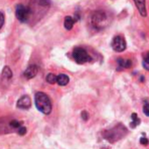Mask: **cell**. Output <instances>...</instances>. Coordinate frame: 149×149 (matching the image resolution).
<instances>
[{
    "mask_svg": "<svg viewBox=\"0 0 149 149\" xmlns=\"http://www.w3.org/2000/svg\"><path fill=\"white\" fill-rule=\"evenodd\" d=\"M143 112H144L146 116L149 117V104H148V103H146V104L144 105V107H143Z\"/></svg>",
    "mask_w": 149,
    "mask_h": 149,
    "instance_id": "cell-17",
    "label": "cell"
},
{
    "mask_svg": "<svg viewBox=\"0 0 149 149\" xmlns=\"http://www.w3.org/2000/svg\"><path fill=\"white\" fill-rule=\"evenodd\" d=\"M139 142H140L141 145H144V146H146V145H148V143H149L148 139H147L146 138H144V137H143V138H140Z\"/></svg>",
    "mask_w": 149,
    "mask_h": 149,
    "instance_id": "cell-20",
    "label": "cell"
},
{
    "mask_svg": "<svg viewBox=\"0 0 149 149\" xmlns=\"http://www.w3.org/2000/svg\"><path fill=\"white\" fill-rule=\"evenodd\" d=\"M69 82V78L67 74H61L57 77V84L61 86H65L68 84Z\"/></svg>",
    "mask_w": 149,
    "mask_h": 149,
    "instance_id": "cell-10",
    "label": "cell"
},
{
    "mask_svg": "<svg viewBox=\"0 0 149 149\" xmlns=\"http://www.w3.org/2000/svg\"><path fill=\"white\" fill-rule=\"evenodd\" d=\"M111 47L116 52H118V53L123 52L126 48V42L122 36L118 35L113 38L111 41Z\"/></svg>",
    "mask_w": 149,
    "mask_h": 149,
    "instance_id": "cell-6",
    "label": "cell"
},
{
    "mask_svg": "<svg viewBox=\"0 0 149 149\" xmlns=\"http://www.w3.org/2000/svg\"><path fill=\"white\" fill-rule=\"evenodd\" d=\"M37 73H38V67L36 65H31L24 72V77L26 79H32L36 76Z\"/></svg>",
    "mask_w": 149,
    "mask_h": 149,
    "instance_id": "cell-9",
    "label": "cell"
},
{
    "mask_svg": "<svg viewBox=\"0 0 149 149\" xmlns=\"http://www.w3.org/2000/svg\"><path fill=\"white\" fill-rule=\"evenodd\" d=\"M73 57L77 63L84 64L85 62H88L91 61V57L89 55V54L82 47H76L73 51Z\"/></svg>",
    "mask_w": 149,
    "mask_h": 149,
    "instance_id": "cell-4",
    "label": "cell"
},
{
    "mask_svg": "<svg viewBox=\"0 0 149 149\" xmlns=\"http://www.w3.org/2000/svg\"><path fill=\"white\" fill-rule=\"evenodd\" d=\"M74 22H76V19H74V18L70 17V16H68L65 18L64 19V26L67 30H71Z\"/></svg>",
    "mask_w": 149,
    "mask_h": 149,
    "instance_id": "cell-11",
    "label": "cell"
},
{
    "mask_svg": "<svg viewBox=\"0 0 149 149\" xmlns=\"http://www.w3.org/2000/svg\"><path fill=\"white\" fill-rule=\"evenodd\" d=\"M35 105L37 109L44 113V114H49L52 111V104L49 99V97L43 92H38L35 95L34 97Z\"/></svg>",
    "mask_w": 149,
    "mask_h": 149,
    "instance_id": "cell-2",
    "label": "cell"
},
{
    "mask_svg": "<svg viewBox=\"0 0 149 149\" xmlns=\"http://www.w3.org/2000/svg\"><path fill=\"white\" fill-rule=\"evenodd\" d=\"M22 125V122H19L17 120H13L11 122V126H13V128H19Z\"/></svg>",
    "mask_w": 149,
    "mask_h": 149,
    "instance_id": "cell-16",
    "label": "cell"
},
{
    "mask_svg": "<svg viewBox=\"0 0 149 149\" xmlns=\"http://www.w3.org/2000/svg\"><path fill=\"white\" fill-rule=\"evenodd\" d=\"M132 122L131 123V125H132V128H134L136 125H139L140 120L139 119V118H138V116H137L136 113H132Z\"/></svg>",
    "mask_w": 149,
    "mask_h": 149,
    "instance_id": "cell-15",
    "label": "cell"
},
{
    "mask_svg": "<svg viewBox=\"0 0 149 149\" xmlns=\"http://www.w3.org/2000/svg\"><path fill=\"white\" fill-rule=\"evenodd\" d=\"M126 128L121 125H118L115 126L113 129L110 130L109 132L104 133L105 139H108L111 142H113L115 140H118L121 139L123 136H125V133H126Z\"/></svg>",
    "mask_w": 149,
    "mask_h": 149,
    "instance_id": "cell-3",
    "label": "cell"
},
{
    "mask_svg": "<svg viewBox=\"0 0 149 149\" xmlns=\"http://www.w3.org/2000/svg\"><path fill=\"white\" fill-rule=\"evenodd\" d=\"M3 77L7 79V80L11 79L13 77V72L8 66L5 67V68L3 69Z\"/></svg>",
    "mask_w": 149,
    "mask_h": 149,
    "instance_id": "cell-13",
    "label": "cell"
},
{
    "mask_svg": "<svg viewBox=\"0 0 149 149\" xmlns=\"http://www.w3.org/2000/svg\"><path fill=\"white\" fill-rule=\"evenodd\" d=\"M81 116H82V118L84 119V120H87V119L89 118V114H88L86 111H83V112L81 113Z\"/></svg>",
    "mask_w": 149,
    "mask_h": 149,
    "instance_id": "cell-21",
    "label": "cell"
},
{
    "mask_svg": "<svg viewBox=\"0 0 149 149\" xmlns=\"http://www.w3.org/2000/svg\"><path fill=\"white\" fill-rule=\"evenodd\" d=\"M91 25L94 28L101 30L105 28L110 23V18L104 11H96L91 15Z\"/></svg>",
    "mask_w": 149,
    "mask_h": 149,
    "instance_id": "cell-1",
    "label": "cell"
},
{
    "mask_svg": "<svg viewBox=\"0 0 149 149\" xmlns=\"http://www.w3.org/2000/svg\"><path fill=\"white\" fill-rule=\"evenodd\" d=\"M31 15V10L29 7L25 6L23 5H18L16 7V17L17 19L22 22L25 23L28 20L29 17Z\"/></svg>",
    "mask_w": 149,
    "mask_h": 149,
    "instance_id": "cell-5",
    "label": "cell"
},
{
    "mask_svg": "<svg viewBox=\"0 0 149 149\" xmlns=\"http://www.w3.org/2000/svg\"><path fill=\"white\" fill-rule=\"evenodd\" d=\"M31 104H32V101H31V98L28 97V96H23L22 97H20L18 101V104H17V107L18 108H20V109H29L31 107Z\"/></svg>",
    "mask_w": 149,
    "mask_h": 149,
    "instance_id": "cell-7",
    "label": "cell"
},
{
    "mask_svg": "<svg viewBox=\"0 0 149 149\" xmlns=\"http://www.w3.org/2000/svg\"><path fill=\"white\" fill-rule=\"evenodd\" d=\"M134 4L142 17H146V0H133Z\"/></svg>",
    "mask_w": 149,
    "mask_h": 149,
    "instance_id": "cell-8",
    "label": "cell"
},
{
    "mask_svg": "<svg viewBox=\"0 0 149 149\" xmlns=\"http://www.w3.org/2000/svg\"><path fill=\"white\" fill-rule=\"evenodd\" d=\"M18 132H19V135H24V134H26V127H23V126H20V127L19 128Z\"/></svg>",
    "mask_w": 149,
    "mask_h": 149,
    "instance_id": "cell-19",
    "label": "cell"
},
{
    "mask_svg": "<svg viewBox=\"0 0 149 149\" xmlns=\"http://www.w3.org/2000/svg\"><path fill=\"white\" fill-rule=\"evenodd\" d=\"M144 61H146L149 62V52H147V53H146V57H145Z\"/></svg>",
    "mask_w": 149,
    "mask_h": 149,
    "instance_id": "cell-23",
    "label": "cell"
},
{
    "mask_svg": "<svg viewBox=\"0 0 149 149\" xmlns=\"http://www.w3.org/2000/svg\"><path fill=\"white\" fill-rule=\"evenodd\" d=\"M4 23H5V16L1 12H0V29H1L2 26H4Z\"/></svg>",
    "mask_w": 149,
    "mask_h": 149,
    "instance_id": "cell-18",
    "label": "cell"
},
{
    "mask_svg": "<svg viewBox=\"0 0 149 149\" xmlns=\"http://www.w3.org/2000/svg\"><path fill=\"white\" fill-rule=\"evenodd\" d=\"M47 82L50 84H54L57 82V77L55 76V74L50 73L47 74Z\"/></svg>",
    "mask_w": 149,
    "mask_h": 149,
    "instance_id": "cell-14",
    "label": "cell"
},
{
    "mask_svg": "<svg viewBox=\"0 0 149 149\" xmlns=\"http://www.w3.org/2000/svg\"><path fill=\"white\" fill-rule=\"evenodd\" d=\"M143 67H144L146 70L149 71V62H147V61H143Z\"/></svg>",
    "mask_w": 149,
    "mask_h": 149,
    "instance_id": "cell-22",
    "label": "cell"
},
{
    "mask_svg": "<svg viewBox=\"0 0 149 149\" xmlns=\"http://www.w3.org/2000/svg\"><path fill=\"white\" fill-rule=\"evenodd\" d=\"M118 63L119 65V68H128L132 66V61L131 60H125V59H121L119 58L118 60Z\"/></svg>",
    "mask_w": 149,
    "mask_h": 149,
    "instance_id": "cell-12",
    "label": "cell"
}]
</instances>
